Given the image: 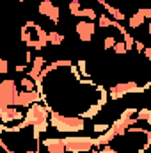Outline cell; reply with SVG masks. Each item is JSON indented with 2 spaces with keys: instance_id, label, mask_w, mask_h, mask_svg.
<instances>
[{
  "instance_id": "cell-19",
  "label": "cell",
  "mask_w": 151,
  "mask_h": 153,
  "mask_svg": "<svg viewBox=\"0 0 151 153\" xmlns=\"http://www.w3.org/2000/svg\"><path fill=\"white\" fill-rule=\"evenodd\" d=\"M112 50H114V53H119V55H124V53H128V48H126L124 41H117V43H115V46H114Z\"/></svg>"
},
{
  "instance_id": "cell-18",
  "label": "cell",
  "mask_w": 151,
  "mask_h": 153,
  "mask_svg": "<svg viewBox=\"0 0 151 153\" xmlns=\"http://www.w3.org/2000/svg\"><path fill=\"white\" fill-rule=\"evenodd\" d=\"M68 7H70V13H71L73 16L80 18V11H82V9H80V2H78V0H70V5H68Z\"/></svg>"
},
{
  "instance_id": "cell-11",
  "label": "cell",
  "mask_w": 151,
  "mask_h": 153,
  "mask_svg": "<svg viewBox=\"0 0 151 153\" xmlns=\"http://www.w3.org/2000/svg\"><path fill=\"white\" fill-rule=\"evenodd\" d=\"M144 22H146L144 14H142L141 11H137L135 14H132V16L128 18V27H130V29H139V27H141Z\"/></svg>"
},
{
  "instance_id": "cell-12",
  "label": "cell",
  "mask_w": 151,
  "mask_h": 153,
  "mask_svg": "<svg viewBox=\"0 0 151 153\" xmlns=\"http://www.w3.org/2000/svg\"><path fill=\"white\" fill-rule=\"evenodd\" d=\"M53 9H55V4L53 2H50V0H43L41 4H39V14H43V16H50L52 13H53Z\"/></svg>"
},
{
  "instance_id": "cell-24",
  "label": "cell",
  "mask_w": 151,
  "mask_h": 153,
  "mask_svg": "<svg viewBox=\"0 0 151 153\" xmlns=\"http://www.w3.org/2000/svg\"><path fill=\"white\" fill-rule=\"evenodd\" d=\"M7 70H9L7 61H5V59H2V61H0V73H2V75H7Z\"/></svg>"
},
{
  "instance_id": "cell-23",
  "label": "cell",
  "mask_w": 151,
  "mask_h": 153,
  "mask_svg": "<svg viewBox=\"0 0 151 153\" xmlns=\"http://www.w3.org/2000/svg\"><path fill=\"white\" fill-rule=\"evenodd\" d=\"M135 50H137L139 53H144V50H146V45H144L142 41H139V39H135Z\"/></svg>"
},
{
  "instance_id": "cell-4",
  "label": "cell",
  "mask_w": 151,
  "mask_h": 153,
  "mask_svg": "<svg viewBox=\"0 0 151 153\" xmlns=\"http://www.w3.org/2000/svg\"><path fill=\"white\" fill-rule=\"evenodd\" d=\"M66 150L70 153H89L94 148V137H85V135H68L64 137Z\"/></svg>"
},
{
  "instance_id": "cell-28",
  "label": "cell",
  "mask_w": 151,
  "mask_h": 153,
  "mask_svg": "<svg viewBox=\"0 0 151 153\" xmlns=\"http://www.w3.org/2000/svg\"><path fill=\"white\" fill-rule=\"evenodd\" d=\"M148 34H150V38H151V22H150V25H148Z\"/></svg>"
},
{
  "instance_id": "cell-5",
  "label": "cell",
  "mask_w": 151,
  "mask_h": 153,
  "mask_svg": "<svg viewBox=\"0 0 151 153\" xmlns=\"http://www.w3.org/2000/svg\"><path fill=\"white\" fill-rule=\"evenodd\" d=\"M144 91H146V87H144V85H139L137 82H119V84H115V85L110 87L109 96L112 98L114 102H117V100H121V98L126 96V94L144 93Z\"/></svg>"
},
{
  "instance_id": "cell-9",
  "label": "cell",
  "mask_w": 151,
  "mask_h": 153,
  "mask_svg": "<svg viewBox=\"0 0 151 153\" xmlns=\"http://www.w3.org/2000/svg\"><path fill=\"white\" fill-rule=\"evenodd\" d=\"M43 146L46 148L48 153H68L64 139H43Z\"/></svg>"
},
{
  "instance_id": "cell-8",
  "label": "cell",
  "mask_w": 151,
  "mask_h": 153,
  "mask_svg": "<svg viewBox=\"0 0 151 153\" xmlns=\"http://www.w3.org/2000/svg\"><path fill=\"white\" fill-rule=\"evenodd\" d=\"M38 102H43L41 93H39L38 89H36V91H20V96H18L16 107H29V105L38 103Z\"/></svg>"
},
{
  "instance_id": "cell-22",
  "label": "cell",
  "mask_w": 151,
  "mask_h": 153,
  "mask_svg": "<svg viewBox=\"0 0 151 153\" xmlns=\"http://www.w3.org/2000/svg\"><path fill=\"white\" fill-rule=\"evenodd\" d=\"M110 128V125L109 123H96L94 126H93V130L96 132V134H103V132H107Z\"/></svg>"
},
{
  "instance_id": "cell-21",
  "label": "cell",
  "mask_w": 151,
  "mask_h": 153,
  "mask_svg": "<svg viewBox=\"0 0 151 153\" xmlns=\"http://www.w3.org/2000/svg\"><path fill=\"white\" fill-rule=\"evenodd\" d=\"M115 43H117V39L114 38V36H107V38L103 39V48L105 50H112L114 46H115Z\"/></svg>"
},
{
  "instance_id": "cell-10",
  "label": "cell",
  "mask_w": 151,
  "mask_h": 153,
  "mask_svg": "<svg viewBox=\"0 0 151 153\" xmlns=\"http://www.w3.org/2000/svg\"><path fill=\"white\" fill-rule=\"evenodd\" d=\"M105 11L109 13V16H110L112 20H115V22H124V20H126L124 13H123L121 9H117V7L110 5V4H107V5H105Z\"/></svg>"
},
{
  "instance_id": "cell-26",
  "label": "cell",
  "mask_w": 151,
  "mask_h": 153,
  "mask_svg": "<svg viewBox=\"0 0 151 153\" xmlns=\"http://www.w3.org/2000/svg\"><path fill=\"white\" fill-rule=\"evenodd\" d=\"M27 68H29L27 64H16V66H14V71H18V73H23Z\"/></svg>"
},
{
  "instance_id": "cell-3",
  "label": "cell",
  "mask_w": 151,
  "mask_h": 153,
  "mask_svg": "<svg viewBox=\"0 0 151 153\" xmlns=\"http://www.w3.org/2000/svg\"><path fill=\"white\" fill-rule=\"evenodd\" d=\"M20 91L14 80H2L0 82V107H14L18 102Z\"/></svg>"
},
{
  "instance_id": "cell-29",
  "label": "cell",
  "mask_w": 151,
  "mask_h": 153,
  "mask_svg": "<svg viewBox=\"0 0 151 153\" xmlns=\"http://www.w3.org/2000/svg\"><path fill=\"white\" fill-rule=\"evenodd\" d=\"M50 2H53V4H59V2H61V0H50Z\"/></svg>"
},
{
  "instance_id": "cell-31",
  "label": "cell",
  "mask_w": 151,
  "mask_h": 153,
  "mask_svg": "<svg viewBox=\"0 0 151 153\" xmlns=\"http://www.w3.org/2000/svg\"><path fill=\"white\" fill-rule=\"evenodd\" d=\"M0 153H5V152H0Z\"/></svg>"
},
{
  "instance_id": "cell-7",
  "label": "cell",
  "mask_w": 151,
  "mask_h": 153,
  "mask_svg": "<svg viewBox=\"0 0 151 153\" xmlns=\"http://www.w3.org/2000/svg\"><path fill=\"white\" fill-rule=\"evenodd\" d=\"M25 114L14 107H0V123H18V121H23Z\"/></svg>"
},
{
  "instance_id": "cell-1",
  "label": "cell",
  "mask_w": 151,
  "mask_h": 153,
  "mask_svg": "<svg viewBox=\"0 0 151 153\" xmlns=\"http://www.w3.org/2000/svg\"><path fill=\"white\" fill-rule=\"evenodd\" d=\"M21 41L25 43L27 48H34V50H43L50 45L48 41V32H44V29L38 25L36 22L29 20L23 23L21 27Z\"/></svg>"
},
{
  "instance_id": "cell-27",
  "label": "cell",
  "mask_w": 151,
  "mask_h": 153,
  "mask_svg": "<svg viewBox=\"0 0 151 153\" xmlns=\"http://www.w3.org/2000/svg\"><path fill=\"white\" fill-rule=\"evenodd\" d=\"M144 55L148 57V61L151 62V48H148V46H146V50H144Z\"/></svg>"
},
{
  "instance_id": "cell-2",
  "label": "cell",
  "mask_w": 151,
  "mask_h": 153,
  "mask_svg": "<svg viewBox=\"0 0 151 153\" xmlns=\"http://www.w3.org/2000/svg\"><path fill=\"white\" fill-rule=\"evenodd\" d=\"M50 126L61 134H78L85 130V119L78 116H64L55 111H50Z\"/></svg>"
},
{
  "instance_id": "cell-30",
  "label": "cell",
  "mask_w": 151,
  "mask_h": 153,
  "mask_svg": "<svg viewBox=\"0 0 151 153\" xmlns=\"http://www.w3.org/2000/svg\"><path fill=\"white\" fill-rule=\"evenodd\" d=\"M18 2H25V0H18Z\"/></svg>"
},
{
  "instance_id": "cell-16",
  "label": "cell",
  "mask_w": 151,
  "mask_h": 153,
  "mask_svg": "<svg viewBox=\"0 0 151 153\" xmlns=\"http://www.w3.org/2000/svg\"><path fill=\"white\" fill-rule=\"evenodd\" d=\"M98 27H100V29L112 27V18H110L109 14H100V18H98Z\"/></svg>"
},
{
  "instance_id": "cell-13",
  "label": "cell",
  "mask_w": 151,
  "mask_h": 153,
  "mask_svg": "<svg viewBox=\"0 0 151 153\" xmlns=\"http://www.w3.org/2000/svg\"><path fill=\"white\" fill-rule=\"evenodd\" d=\"M48 41H50V45H53V46H59V45H62L64 43V34H61V32H48Z\"/></svg>"
},
{
  "instance_id": "cell-32",
  "label": "cell",
  "mask_w": 151,
  "mask_h": 153,
  "mask_svg": "<svg viewBox=\"0 0 151 153\" xmlns=\"http://www.w3.org/2000/svg\"><path fill=\"white\" fill-rule=\"evenodd\" d=\"M76 153H80V152H76Z\"/></svg>"
},
{
  "instance_id": "cell-20",
  "label": "cell",
  "mask_w": 151,
  "mask_h": 153,
  "mask_svg": "<svg viewBox=\"0 0 151 153\" xmlns=\"http://www.w3.org/2000/svg\"><path fill=\"white\" fill-rule=\"evenodd\" d=\"M123 41H124V45H126L128 52H130L132 48H135V39H133V36H132L130 32H126V34L123 36Z\"/></svg>"
},
{
  "instance_id": "cell-14",
  "label": "cell",
  "mask_w": 151,
  "mask_h": 153,
  "mask_svg": "<svg viewBox=\"0 0 151 153\" xmlns=\"http://www.w3.org/2000/svg\"><path fill=\"white\" fill-rule=\"evenodd\" d=\"M20 85L23 87V91H36V89H38L36 82H34L30 76H23V78L20 80Z\"/></svg>"
},
{
  "instance_id": "cell-17",
  "label": "cell",
  "mask_w": 151,
  "mask_h": 153,
  "mask_svg": "<svg viewBox=\"0 0 151 153\" xmlns=\"http://www.w3.org/2000/svg\"><path fill=\"white\" fill-rule=\"evenodd\" d=\"M80 18H87V20H98V16H96V11H94L93 7H85V9H82V11H80Z\"/></svg>"
},
{
  "instance_id": "cell-25",
  "label": "cell",
  "mask_w": 151,
  "mask_h": 153,
  "mask_svg": "<svg viewBox=\"0 0 151 153\" xmlns=\"http://www.w3.org/2000/svg\"><path fill=\"white\" fill-rule=\"evenodd\" d=\"M137 11H141V13L144 14V18H146V20H151V9H150V7H139Z\"/></svg>"
},
{
  "instance_id": "cell-6",
  "label": "cell",
  "mask_w": 151,
  "mask_h": 153,
  "mask_svg": "<svg viewBox=\"0 0 151 153\" xmlns=\"http://www.w3.org/2000/svg\"><path fill=\"white\" fill-rule=\"evenodd\" d=\"M75 30H76V34H78V39H80V41L89 43V41L93 39L94 30H96V25H94V22H85V20H82V22L76 23Z\"/></svg>"
},
{
  "instance_id": "cell-15",
  "label": "cell",
  "mask_w": 151,
  "mask_h": 153,
  "mask_svg": "<svg viewBox=\"0 0 151 153\" xmlns=\"http://www.w3.org/2000/svg\"><path fill=\"white\" fill-rule=\"evenodd\" d=\"M137 117H139V121H146L148 125H151V109H139V112H137Z\"/></svg>"
}]
</instances>
